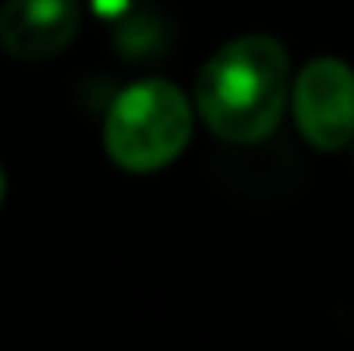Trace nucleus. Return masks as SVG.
<instances>
[{
    "mask_svg": "<svg viewBox=\"0 0 354 351\" xmlns=\"http://www.w3.org/2000/svg\"><path fill=\"white\" fill-rule=\"evenodd\" d=\"M80 24V0H7L0 7V48L21 62H45L76 42Z\"/></svg>",
    "mask_w": 354,
    "mask_h": 351,
    "instance_id": "20e7f679",
    "label": "nucleus"
},
{
    "mask_svg": "<svg viewBox=\"0 0 354 351\" xmlns=\"http://www.w3.org/2000/svg\"><path fill=\"white\" fill-rule=\"evenodd\" d=\"M193 100L162 76L124 87L104 114V152L124 172L172 165L193 138Z\"/></svg>",
    "mask_w": 354,
    "mask_h": 351,
    "instance_id": "f03ea898",
    "label": "nucleus"
},
{
    "mask_svg": "<svg viewBox=\"0 0 354 351\" xmlns=\"http://www.w3.org/2000/svg\"><path fill=\"white\" fill-rule=\"evenodd\" d=\"M3 193H7V176H3V169H0V204H3Z\"/></svg>",
    "mask_w": 354,
    "mask_h": 351,
    "instance_id": "39448f33",
    "label": "nucleus"
},
{
    "mask_svg": "<svg viewBox=\"0 0 354 351\" xmlns=\"http://www.w3.org/2000/svg\"><path fill=\"white\" fill-rule=\"evenodd\" d=\"M292 120L317 152H344L354 141V69L344 59H310L289 90Z\"/></svg>",
    "mask_w": 354,
    "mask_h": 351,
    "instance_id": "7ed1b4c3",
    "label": "nucleus"
},
{
    "mask_svg": "<svg viewBox=\"0 0 354 351\" xmlns=\"http://www.w3.org/2000/svg\"><path fill=\"white\" fill-rule=\"evenodd\" d=\"M292 90L289 52L272 35H237L196 73L193 111L227 145H258L282 124Z\"/></svg>",
    "mask_w": 354,
    "mask_h": 351,
    "instance_id": "f257e3e1",
    "label": "nucleus"
}]
</instances>
